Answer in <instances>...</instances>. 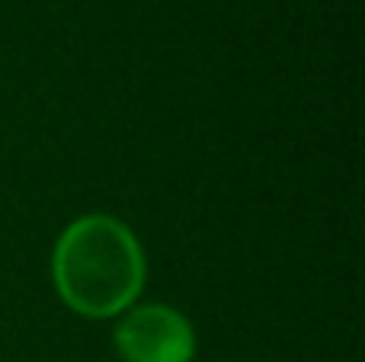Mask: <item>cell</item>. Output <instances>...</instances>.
Listing matches in <instances>:
<instances>
[{
    "label": "cell",
    "mask_w": 365,
    "mask_h": 362,
    "mask_svg": "<svg viewBox=\"0 0 365 362\" xmlns=\"http://www.w3.org/2000/svg\"><path fill=\"white\" fill-rule=\"evenodd\" d=\"M51 279L71 311L113 318L138 299L145 254L119 218L93 212L61 231L51 257Z\"/></svg>",
    "instance_id": "obj_1"
},
{
    "label": "cell",
    "mask_w": 365,
    "mask_h": 362,
    "mask_svg": "<svg viewBox=\"0 0 365 362\" xmlns=\"http://www.w3.org/2000/svg\"><path fill=\"white\" fill-rule=\"evenodd\" d=\"M115 346L125 362H192V324L167 305L132 308L115 327Z\"/></svg>",
    "instance_id": "obj_2"
}]
</instances>
